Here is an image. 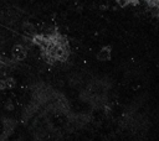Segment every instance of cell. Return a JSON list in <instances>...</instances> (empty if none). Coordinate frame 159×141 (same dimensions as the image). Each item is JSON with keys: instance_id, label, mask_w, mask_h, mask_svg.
<instances>
[{"instance_id": "cell-1", "label": "cell", "mask_w": 159, "mask_h": 141, "mask_svg": "<svg viewBox=\"0 0 159 141\" xmlns=\"http://www.w3.org/2000/svg\"><path fill=\"white\" fill-rule=\"evenodd\" d=\"M12 56H14V58L17 59V61L24 59V58L26 57V49H25V47L21 46V45H16V46L12 48Z\"/></svg>"}, {"instance_id": "cell-2", "label": "cell", "mask_w": 159, "mask_h": 141, "mask_svg": "<svg viewBox=\"0 0 159 141\" xmlns=\"http://www.w3.org/2000/svg\"><path fill=\"white\" fill-rule=\"evenodd\" d=\"M97 58L99 61H108V59H111V47H103L98 52Z\"/></svg>"}, {"instance_id": "cell-3", "label": "cell", "mask_w": 159, "mask_h": 141, "mask_svg": "<svg viewBox=\"0 0 159 141\" xmlns=\"http://www.w3.org/2000/svg\"><path fill=\"white\" fill-rule=\"evenodd\" d=\"M117 2H118V5L120 7H124V6H127L129 4V0H117Z\"/></svg>"}, {"instance_id": "cell-4", "label": "cell", "mask_w": 159, "mask_h": 141, "mask_svg": "<svg viewBox=\"0 0 159 141\" xmlns=\"http://www.w3.org/2000/svg\"><path fill=\"white\" fill-rule=\"evenodd\" d=\"M5 109H6V110H12V109H14V105H12V101H11V100H7V101H6Z\"/></svg>"}, {"instance_id": "cell-5", "label": "cell", "mask_w": 159, "mask_h": 141, "mask_svg": "<svg viewBox=\"0 0 159 141\" xmlns=\"http://www.w3.org/2000/svg\"><path fill=\"white\" fill-rule=\"evenodd\" d=\"M2 88H5V83L0 80V89H2Z\"/></svg>"}]
</instances>
